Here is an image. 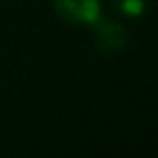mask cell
I'll list each match as a JSON object with an SVG mask.
<instances>
[{
    "label": "cell",
    "instance_id": "cell-2",
    "mask_svg": "<svg viewBox=\"0 0 158 158\" xmlns=\"http://www.w3.org/2000/svg\"><path fill=\"white\" fill-rule=\"evenodd\" d=\"M96 48L102 54H118L126 48L128 34L118 22H100L94 32Z\"/></svg>",
    "mask_w": 158,
    "mask_h": 158
},
{
    "label": "cell",
    "instance_id": "cell-1",
    "mask_svg": "<svg viewBox=\"0 0 158 158\" xmlns=\"http://www.w3.org/2000/svg\"><path fill=\"white\" fill-rule=\"evenodd\" d=\"M58 16L78 24H96L100 20V0H54Z\"/></svg>",
    "mask_w": 158,
    "mask_h": 158
},
{
    "label": "cell",
    "instance_id": "cell-3",
    "mask_svg": "<svg viewBox=\"0 0 158 158\" xmlns=\"http://www.w3.org/2000/svg\"><path fill=\"white\" fill-rule=\"evenodd\" d=\"M112 2H114L118 12L130 16V18H136V16H142L146 12L150 0H112Z\"/></svg>",
    "mask_w": 158,
    "mask_h": 158
}]
</instances>
